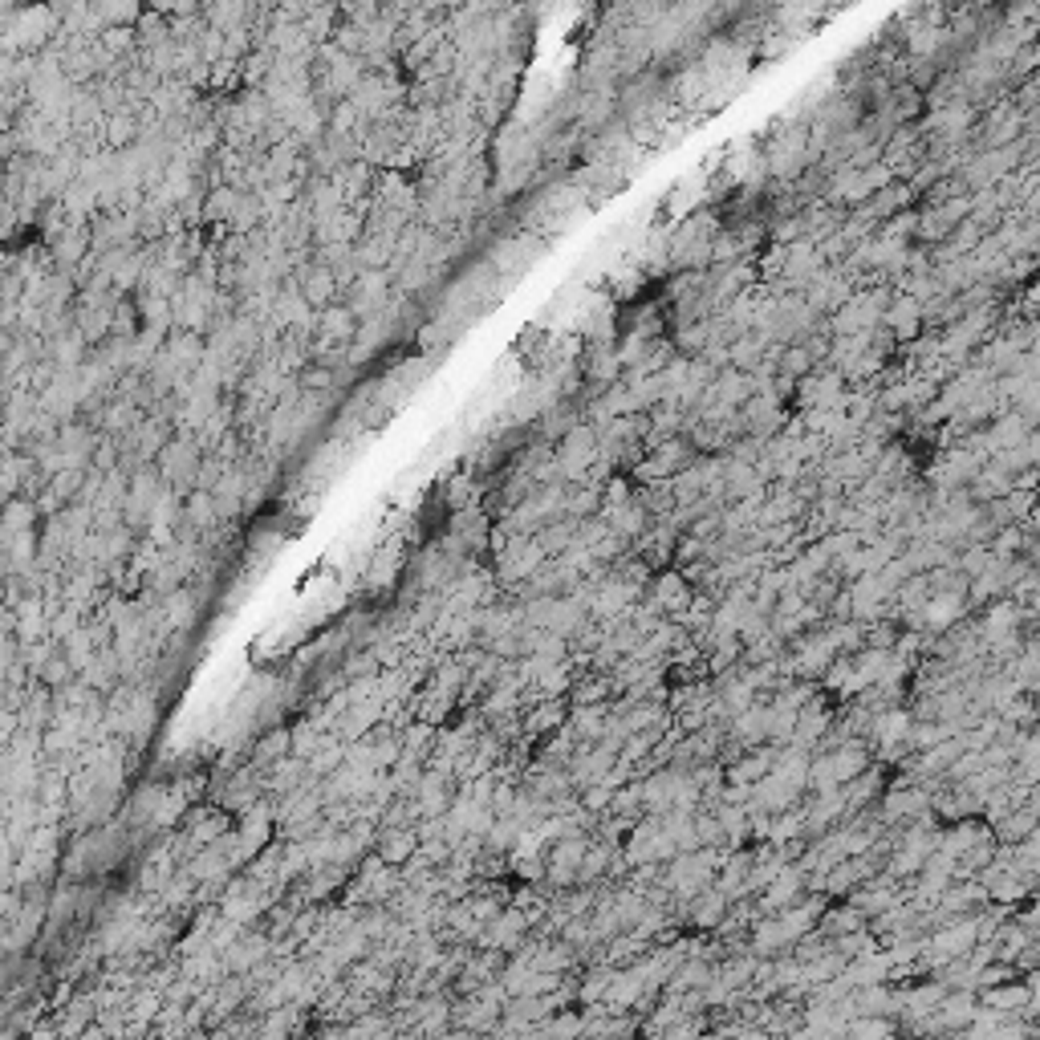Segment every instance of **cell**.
Here are the masks:
<instances>
[{
    "label": "cell",
    "mask_w": 1040,
    "mask_h": 1040,
    "mask_svg": "<svg viewBox=\"0 0 1040 1040\" xmlns=\"http://www.w3.org/2000/svg\"><path fill=\"white\" fill-rule=\"evenodd\" d=\"M1028 439V423H1024V415H1004L991 423V431L983 435V443H988V451H996V456H1004V451L1020 447V443Z\"/></svg>",
    "instance_id": "obj_1"
},
{
    "label": "cell",
    "mask_w": 1040,
    "mask_h": 1040,
    "mask_svg": "<svg viewBox=\"0 0 1040 1040\" xmlns=\"http://www.w3.org/2000/svg\"><path fill=\"white\" fill-rule=\"evenodd\" d=\"M1024 212L1032 216V220H1040V188L1028 191V199H1024Z\"/></svg>",
    "instance_id": "obj_4"
},
{
    "label": "cell",
    "mask_w": 1040,
    "mask_h": 1040,
    "mask_svg": "<svg viewBox=\"0 0 1040 1040\" xmlns=\"http://www.w3.org/2000/svg\"><path fill=\"white\" fill-rule=\"evenodd\" d=\"M1020 541H1024L1020 529H1008V533L996 541V553H1012V549H1020Z\"/></svg>",
    "instance_id": "obj_3"
},
{
    "label": "cell",
    "mask_w": 1040,
    "mask_h": 1040,
    "mask_svg": "<svg viewBox=\"0 0 1040 1040\" xmlns=\"http://www.w3.org/2000/svg\"><path fill=\"white\" fill-rule=\"evenodd\" d=\"M890 326L898 329V334H915L918 329V305L915 301H898L890 313Z\"/></svg>",
    "instance_id": "obj_2"
}]
</instances>
